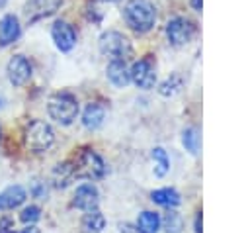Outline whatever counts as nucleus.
Returning <instances> with one entry per match:
<instances>
[{
    "label": "nucleus",
    "instance_id": "nucleus-18",
    "mask_svg": "<svg viewBox=\"0 0 250 233\" xmlns=\"http://www.w3.org/2000/svg\"><path fill=\"white\" fill-rule=\"evenodd\" d=\"M104 225H105V217L98 211V208L86 211V215L82 219V229L86 233H100L104 229Z\"/></svg>",
    "mask_w": 250,
    "mask_h": 233
},
{
    "label": "nucleus",
    "instance_id": "nucleus-30",
    "mask_svg": "<svg viewBox=\"0 0 250 233\" xmlns=\"http://www.w3.org/2000/svg\"><path fill=\"white\" fill-rule=\"evenodd\" d=\"M191 6H193V10L201 12V0H191Z\"/></svg>",
    "mask_w": 250,
    "mask_h": 233
},
{
    "label": "nucleus",
    "instance_id": "nucleus-19",
    "mask_svg": "<svg viewBox=\"0 0 250 233\" xmlns=\"http://www.w3.org/2000/svg\"><path fill=\"white\" fill-rule=\"evenodd\" d=\"M137 227L141 233H156L160 229V217L154 211H143L137 219Z\"/></svg>",
    "mask_w": 250,
    "mask_h": 233
},
{
    "label": "nucleus",
    "instance_id": "nucleus-27",
    "mask_svg": "<svg viewBox=\"0 0 250 233\" xmlns=\"http://www.w3.org/2000/svg\"><path fill=\"white\" fill-rule=\"evenodd\" d=\"M119 233H141L137 225H131V223H121L119 225Z\"/></svg>",
    "mask_w": 250,
    "mask_h": 233
},
{
    "label": "nucleus",
    "instance_id": "nucleus-7",
    "mask_svg": "<svg viewBox=\"0 0 250 233\" xmlns=\"http://www.w3.org/2000/svg\"><path fill=\"white\" fill-rule=\"evenodd\" d=\"M129 72H131V80H133L139 88H143V90L152 88L154 82H156V70H154V65H152L150 59H141V61H137V63L129 69Z\"/></svg>",
    "mask_w": 250,
    "mask_h": 233
},
{
    "label": "nucleus",
    "instance_id": "nucleus-16",
    "mask_svg": "<svg viewBox=\"0 0 250 233\" xmlns=\"http://www.w3.org/2000/svg\"><path fill=\"white\" fill-rule=\"evenodd\" d=\"M74 176H76V174H74V166H72L70 163H59V164L53 168L51 182H53L55 188H66Z\"/></svg>",
    "mask_w": 250,
    "mask_h": 233
},
{
    "label": "nucleus",
    "instance_id": "nucleus-21",
    "mask_svg": "<svg viewBox=\"0 0 250 233\" xmlns=\"http://www.w3.org/2000/svg\"><path fill=\"white\" fill-rule=\"evenodd\" d=\"M162 225H164V231L166 233H182V227H184V219L178 211H174L172 208L164 213L162 217Z\"/></svg>",
    "mask_w": 250,
    "mask_h": 233
},
{
    "label": "nucleus",
    "instance_id": "nucleus-11",
    "mask_svg": "<svg viewBox=\"0 0 250 233\" xmlns=\"http://www.w3.org/2000/svg\"><path fill=\"white\" fill-rule=\"evenodd\" d=\"M98 202H100V198H98L96 186H92V184H82V186H78L76 192H74L72 206L78 208V210H82V211H88V210L98 208Z\"/></svg>",
    "mask_w": 250,
    "mask_h": 233
},
{
    "label": "nucleus",
    "instance_id": "nucleus-22",
    "mask_svg": "<svg viewBox=\"0 0 250 233\" xmlns=\"http://www.w3.org/2000/svg\"><path fill=\"white\" fill-rule=\"evenodd\" d=\"M182 143H184L186 151H189L191 155H197V151H199V131L195 127H188L182 135Z\"/></svg>",
    "mask_w": 250,
    "mask_h": 233
},
{
    "label": "nucleus",
    "instance_id": "nucleus-31",
    "mask_svg": "<svg viewBox=\"0 0 250 233\" xmlns=\"http://www.w3.org/2000/svg\"><path fill=\"white\" fill-rule=\"evenodd\" d=\"M105 2H117V0H105Z\"/></svg>",
    "mask_w": 250,
    "mask_h": 233
},
{
    "label": "nucleus",
    "instance_id": "nucleus-10",
    "mask_svg": "<svg viewBox=\"0 0 250 233\" xmlns=\"http://www.w3.org/2000/svg\"><path fill=\"white\" fill-rule=\"evenodd\" d=\"M20 33H21V25H20L18 16L6 14L0 20V47H8V45L16 43Z\"/></svg>",
    "mask_w": 250,
    "mask_h": 233
},
{
    "label": "nucleus",
    "instance_id": "nucleus-8",
    "mask_svg": "<svg viewBox=\"0 0 250 233\" xmlns=\"http://www.w3.org/2000/svg\"><path fill=\"white\" fill-rule=\"evenodd\" d=\"M6 72H8V80L14 86H23L31 78V65L23 55H14L8 61Z\"/></svg>",
    "mask_w": 250,
    "mask_h": 233
},
{
    "label": "nucleus",
    "instance_id": "nucleus-1",
    "mask_svg": "<svg viewBox=\"0 0 250 233\" xmlns=\"http://www.w3.org/2000/svg\"><path fill=\"white\" fill-rule=\"evenodd\" d=\"M125 20L131 29L145 33L150 31L156 22V10L148 0H129L125 6Z\"/></svg>",
    "mask_w": 250,
    "mask_h": 233
},
{
    "label": "nucleus",
    "instance_id": "nucleus-24",
    "mask_svg": "<svg viewBox=\"0 0 250 233\" xmlns=\"http://www.w3.org/2000/svg\"><path fill=\"white\" fill-rule=\"evenodd\" d=\"M39 217H41V210H39L37 206H27V208H23L21 213H20V219H21L23 223H35Z\"/></svg>",
    "mask_w": 250,
    "mask_h": 233
},
{
    "label": "nucleus",
    "instance_id": "nucleus-2",
    "mask_svg": "<svg viewBox=\"0 0 250 233\" xmlns=\"http://www.w3.org/2000/svg\"><path fill=\"white\" fill-rule=\"evenodd\" d=\"M47 110H49V116L57 121V123H61V125H70L74 119H76V116H78V102H76V98L72 96V94H57V96H53L51 100H49V106H47Z\"/></svg>",
    "mask_w": 250,
    "mask_h": 233
},
{
    "label": "nucleus",
    "instance_id": "nucleus-3",
    "mask_svg": "<svg viewBox=\"0 0 250 233\" xmlns=\"http://www.w3.org/2000/svg\"><path fill=\"white\" fill-rule=\"evenodd\" d=\"M23 141H25V147L29 151L43 153V151H47L55 143V133H53L49 123H45L41 119H33L27 125V129H25Z\"/></svg>",
    "mask_w": 250,
    "mask_h": 233
},
{
    "label": "nucleus",
    "instance_id": "nucleus-17",
    "mask_svg": "<svg viewBox=\"0 0 250 233\" xmlns=\"http://www.w3.org/2000/svg\"><path fill=\"white\" fill-rule=\"evenodd\" d=\"M150 200H152L154 204H158V206H164V208H176V206L182 202L180 194H178L174 188H160V190H154V192L150 194Z\"/></svg>",
    "mask_w": 250,
    "mask_h": 233
},
{
    "label": "nucleus",
    "instance_id": "nucleus-29",
    "mask_svg": "<svg viewBox=\"0 0 250 233\" xmlns=\"http://www.w3.org/2000/svg\"><path fill=\"white\" fill-rule=\"evenodd\" d=\"M195 233H201V211L195 217Z\"/></svg>",
    "mask_w": 250,
    "mask_h": 233
},
{
    "label": "nucleus",
    "instance_id": "nucleus-9",
    "mask_svg": "<svg viewBox=\"0 0 250 233\" xmlns=\"http://www.w3.org/2000/svg\"><path fill=\"white\" fill-rule=\"evenodd\" d=\"M51 35H53L55 45L64 53L70 51L76 45V31L68 22H62V20L55 22L53 27H51Z\"/></svg>",
    "mask_w": 250,
    "mask_h": 233
},
{
    "label": "nucleus",
    "instance_id": "nucleus-23",
    "mask_svg": "<svg viewBox=\"0 0 250 233\" xmlns=\"http://www.w3.org/2000/svg\"><path fill=\"white\" fill-rule=\"evenodd\" d=\"M180 88H182V78H180L178 74H172L170 78H166V80L158 86V92H160L162 96L170 98V96L178 94V92H180Z\"/></svg>",
    "mask_w": 250,
    "mask_h": 233
},
{
    "label": "nucleus",
    "instance_id": "nucleus-6",
    "mask_svg": "<svg viewBox=\"0 0 250 233\" xmlns=\"http://www.w3.org/2000/svg\"><path fill=\"white\" fill-rule=\"evenodd\" d=\"M193 33H195V27H193V23H191L189 20H186V18H174V20H170L168 25H166L168 41H170L172 45H176V47H182V45L189 43L191 37H193Z\"/></svg>",
    "mask_w": 250,
    "mask_h": 233
},
{
    "label": "nucleus",
    "instance_id": "nucleus-14",
    "mask_svg": "<svg viewBox=\"0 0 250 233\" xmlns=\"http://www.w3.org/2000/svg\"><path fill=\"white\" fill-rule=\"evenodd\" d=\"M105 72H107L109 82L113 86H117V88H123V86H127L131 82V72H129L125 61H119V59L117 61H111L107 65V70Z\"/></svg>",
    "mask_w": 250,
    "mask_h": 233
},
{
    "label": "nucleus",
    "instance_id": "nucleus-15",
    "mask_svg": "<svg viewBox=\"0 0 250 233\" xmlns=\"http://www.w3.org/2000/svg\"><path fill=\"white\" fill-rule=\"evenodd\" d=\"M105 119V108L98 102L94 104H88L84 114H82V123L86 129H98Z\"/></svg>",
    "mask_w": 250,
    "mask_h": 233
},
{
    "label": "nucleus",
    "instance_id": "nucleus-20",
    "mask_svg": "<svg viewBox=\"0 0 250 233\" xmlns=\"http://www.w3.org/2000/svg\"><path fill=\"white\" fill-rule=\"evenodd\" d=\"M150 157H152V161H154V174H156L158 178H162V176L168 172V168H170V161H168L166 151H164L162 147H154L152 153H150Z\"/></svg>",
    "mask_w": 250,
    "mask_h": 233
},
{
    "label": "nucleus",
    "instance_id": "nucleus-12",
    "mask_svg": "<svg viewBox=\"0 0 250 233\" xmlns=\"http://www.w3.org/2000/svg\"><path fill=\"white\" fill-rule=\"evenodd\" d=\"M59 4H61V0H29L25 4V16L29 22H35L43 16L53 14Z\"/></svg>",
    "mask_w": 250,
    "mask_h": 233
},
{
    "label": "nucleus",
    "instance_id": "nucleus-26",
    "mask_svg": "<svg viewBox=\"0 0 250 233\" xmlns=\"http://www.w3.org/2000/svg\"><path fill=\"white\" fill-rule=\"evenodd\" d=\"M0 233H18L14 227V221L10 217H2L0 219Z\"/></svg>",
    "mask_w": 250,
    "mask_h": 233
},
{
    "label": "nucleus",
    "instance_id": "nucleus-4",
    "mask_svg": "<svg viewBox=\"0 0 250 233\" xmlns=\"http://www.w3.org/2000/svg\"><path fill=\"white\" fill-rule=\"evenodd\" d=\"M74 174L80 178H90V180L102 178L105 174V163L92 149H84L74 163Z\"/></svg>",
    "mask_w": 250,
    "mask_h": 233
},
{
    "label": "nucleus",
    "instance_id": "nucleus-13",
    "mask_svg": "<svg viewBox=\"0 0 250 233\" xmlns=\"http://www.w3.org/2000/svg\"><path fill=\"white\" fill-rule=\"evenodd\" d=\"M27 198V192L25 188L14 184V186H8L6 190L0 192V210H14L18 206H21Z\"/></svg>",
    "mask_w": 250,
    "mask_h": 233
},
{
    "label": "nucleus",
    "instance_id": "nucleus-5",
    "mask_svg": "<svg viewBox=\"0 0 250 233\" xmlns=\"http://www.w3.org/2000/svg\"><path fill=\"white\" fill-rule=\"evenodd\" d=\"M100 51L111 61H125V57H129L131 53V43L119 31H105L100 37Z\"/></svg>",
    "mask_w": 250,
    "mask_h": 233
},
{
    "label": "nucleus",
    "instance_id": "nucleus-28",
    "mask_svg": "<svg viewBox=\"0 0 250 233\" xmlns=\"http://www.w3.org/2000/svg\"><path fill=\"white\" fill-rule=\"evenodd\" d=\"M18 233H39V229H37L33 223H27V225H25L23 229H20Z\"/></svg>",
    "mask_w": 250,
    "mask_h": 233
},
{
    "label": "nucleus",
    "instance_id": "nucleus-25",
    "mask_svg": "<svg viewBox=\"0 0 250 233\" xmlns=\"http://www.w3.org/2000/svg\"><path fill=\"white\" fill-rule=\"evenodd\" d=\"M31 194H33V198L45 200V198H47V186H45V182L35 180V182L31 184Z\"/></svg>",
    "mask_w": 250,
    "mask_h": 233
}]
</instances>
